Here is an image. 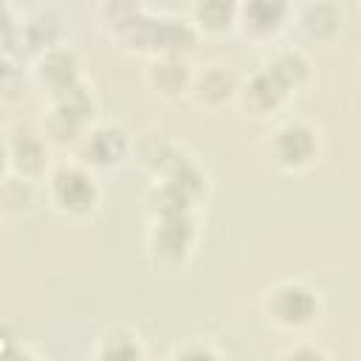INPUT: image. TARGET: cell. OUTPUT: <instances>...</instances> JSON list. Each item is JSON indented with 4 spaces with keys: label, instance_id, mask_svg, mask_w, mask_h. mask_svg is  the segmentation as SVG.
<instances>
[{
    "label": "cell",
    "instance_id": "10",
    "mask_svg": "<svg viewBox=\"0 0 361 361\" xmlns=\"http://www.w3.org/2000/svg\"><path fill=\"white\" fill-rule=\"evenodd\" d=\"M290 14V6L282 0H248L237 6V28L251 42H274L285 31Z\"/></svg>",
    "mask_w": 361,
    "mask_h": 361
},
{
    "label": "cell",
    "instance_id": "9",
    "mask_svg": "<svg viewBox=\"0 0 361 361\" xmlns=\"http://www.w3.org/2000/svg\"><path fill=\"white\" fill-rule=\"evenodd\" d=\"M288 99L290 93L274 79V73L265 65H259L248 76L240 79V90L234 102H240V107L254 118H271L274 113L285 107Z\"/></svg>",
    "mask_w": 361,
    "mask_h": 361
},
{
    "label": "cell",
    "instance_id": "25",
    "mask_svg": "<svg viewBox=\"0 0 361 361\" xmlns=\"http://www.w3.org/2000/svg\"><path fill=\"white\" fill-rule=\"evenodd\" d=\"M0 361H45L39 353H34V350H28V347H23V344H17L8 355H3Z\"/></svg>",
    "mask_w": 361,
    "mask_h": 361
},
{
    "label": "cell",
    "instance_id": "14",
    "mask_svg": "<svg viewBox=\"0 0 361 361\" xmlns=\"http://www.w3.org/2000/svg\"><path fill=\"white\" fill-rule=\"evenodd\" d=\"M183 152L186 149L180 144H175L172 138H166L164 133H155V130H147L133 138V158L141 164V169L147 175H152V180L164 178L180 161Z\"/></svg>",
    "mask_w": 361,
    "mask_h": 361
},
{
    "label": "cell",
    "instance_id": "23",
    "mask_svg": "<svg viewBox=\"0 0 361 361\" xmlns=\"http://www.w3.org/2000/svg\"><path fill=\"white\" fill-rule=\"evenodd\" d=\"M17 34H20V17H17V11L8 3H0V54L14 56Z\"/></svg>",
    "mask_w": 361,
    "mask_h": 361
},
{
    "label": "cell",
    "instance_id": "18",
    "mask_svg": "<svg viewBox=\"0 0 361 361\" xmlns=\"http://www.w3.org/2000/svg\"><path fill=\"white\" fill-rule=\"evenodd\" d=\"M189 20L197 34H212V37L226 34V31L237 28V3H226V0L195 3Z\"/></svg>",
    "mask_w": 361,
    "mask_h": 361
},
{
    "label": "cell",
    "instance_id": "24",
    "mask_svg": "<svg viewBox=\"0 0 361 361\" xmlns=\"http://www.w3.org/2000/svg\"><path fill=\"white\" fill-rule=\"evenodd\" d=\"M276 361H330V355L324 347H319L313 341H296V344L285 347Z\"/></svg>",
    "mask_w": 361,
    "mask_h": 361
},
{
    "label": "cell",
    "instance_id": "27",
    "mask_svg": "<svg viewBox=\"0 0 361 361\" xmlns=\"http://www.w3.org/2000/svg\"><path fill=\"white\" fill-rule=\"evenodd\" d=\"M8 175V161H6V135L0 133V180Z\"/></svg>",
    "mask_w": 361,
    "mask_h": 361
},
{
    "label": "cell",
    "instance_id": "2",
    "mask_svg": "<svg viewBox=\"0 0 361 361\" xmlns=\"http://www.w3.org/2000/svg\"><path fill=\"white\" fill-rule=\"evenodd\" d=\"M322 293L302 279H279L262 290V316L285 333H302L322 319Z\"/></svg>",
    "mask_w": 361,
    "mask_h": 361
},
{
    "label": "cell",
    "instance_id": "13",
    "mask_svg": "<svg viewBox=\"0 0 361 361\" xmlns=\"http://www.w3.org/2000/svg\"><path fill=\"white\" fill-rule=\"evenodd\" d=\"M240 79H243V76H240L231 65L212 62V65H203L200 71H195L192 85H189V96H192L200 107L217 110V107H223V104H228V102L237 99Z\"/></svg>",
    "mask_w": 361,
    "mask_h": 361
},
{
    "label": "cell",
    "instance_id": "5",
    "mask_svg": "<svg viewBox=\"0 0 361 361\" xmlns=\"http://www.w3.org/2000/svg\"><path fill=\"white\" fill-rule=\"evenodd\" d=\"M265 155L279 172H305L322 155V133L305 118H285L268 133Z\"/></svg>",
    "mask_w": 361,
    "mask_h": 361
},
{
    "label": "cell",
    "instance_id": "15",
    "mask_svg": "<svg viewBox=\"0 0 361 361\" xmlns=\"http://www.w3.org/2000/svg\"><path fill=\"white\" fill-rule=\"evenodd\" d=\"M90 361H147V347L130 324H110L99 333Z\"/></svg>",
    "mask_w": 361,
    "mask_h": 361
},
{
    "label": "cell",
    "instance_id": "21",
    "mask_svg": "<svg viewBox=\"0 0 361 361\" xmlns=\"http://www.w3.org/2000/svg\"><path fill=\"white\" fill-rule=\"evenodd\" d=\"M166 361H226V355L203 336H189L178 341Z\"/></svg>",
    "mask_w": 361,
    "mask_h": 361
},
{
    "label": "cell",
    "instance_id": "7",
    "mask_svg": "<svg viewBox=\"0 0 361 361\" xmlns=\"http://www.w3.org/2000/svg\"><path fill=\"white\" fill-rule=\"evenodd\" d=\"M31 79L34 85L51 99L68 93L71 87H76L79 82H85V73H82V59L79 54L65 42V45H56L39 56H34L31 62Z\"/></svg>",
    "mask_w": 361,
    "mask_h": 361
},
{
    "label": "cell",
    "instance_id": "1",
    "mask_svg": "<svg viewBox=\"0 0 361 361\" xmlns=\"http://www.w3.org/2000/svg\"><path fill=\"white\" fill-rule=\"evenodd\" d=\"M45 197L54 212L68 220H87L102 203V186L96 175L79 161L51 164L45 175Z\"/></svg>",
    "mask_w": 361,
    "mask_h": 361
},
{
    "label": "cell",
    "instance_id": "19",
    "mask_svg": "<svg viewBox=\"0 0 361 361\" xmlns=\"http://www.w3.org/2000/svg\"><path fill=\"white\" fill-rule=\"evenodd\" d=\"M37 189L31 180H23L17 175H6L0 180V214L3 217H23L34 209Z\"/></svg>",
    "mask_w": 361,
    "mask_h": 361
},
{
    "label": "cell",
    "instance_id": "6",
    "mask_svg": "<svg viewBox=\"0 0 361 361\" xmlns=\"http://www.w3.org/2000/svg\"><path fill=\"white\" fill-rule=\"evenodd\" d=\"M133 158V135L116 121H93L73 147V161L96 169H116Z\"/></svg>",
    "mask_w": 361,
    "mask_h": 361
},
{
    "label": "cell",
    "instance_id": "8",
    "mask_svg": "<svg viewBox=\"0 0 361 361\" xmlns=\"http://www.w3.org/2000/svg\"><path fill=\"white\" fill-rule=\"evenodd\" d=\"M6 161L8 175H17L23 180H39L51 169V149L42 133L31 127H14L6 133Z\"/></svg>",
    "mask_w": 361,
    "mask_h": 361
},
{
    "label": "cell",
    "instance_id": "26",
    "mask_svg": "<svg viewBox=\"0 0 361 361\" xmlns=\"http://www.w3.org/2000/svg\"><path fill=\"white\" fill-rule=\"evenodd\" d=\"M14 347H17V338H14V333H11L6 324H0V358H3V355H8Z\"/></svg>",
    "mask_w": 361,
    "mask_h": 361
},
{
    "label": "cell",
    "instance_id": "16",
    "mask_svg": "<svg viewBox=\"0 0 361 361\" xmlns=\"http://www.w3.org/2000/svg\"><path fill=\"white\" fill-rule=\"evenodd\" d=\"M262 65L274 73V79L290 96L305 90L310 85V79H313V62L302 48H274Z\"/></svg>",
    "mask_w": 361,
    "mask_h": 361
},
{
    "label": "cell",
    "instance_id": "4",
    "mask_svg": "<svg viewBox=\"0 0 361 361\" xmlns=\"http://www.w3.org/2000/svg\"><path fill=\"white\" fill-rule=\"evenodd\" d=\"M96 121V96L87 82H79L68 93L48 102L42 135L48 144L56 147H76V141L85 135V130Z\"/></svg>",
    "mask_w": 361,
    "mask_h": 361
},
{
    "label": "cell",
    "instance_id": "3",
    "mask_svg": "<svg viewBox=\"0 0 361 361\" xmlns=\"http://www.w3.org/2000/svg\"><path fill=\"white\" fill-rule=\"evenodd\" d=\"M197 237H200L197 212L149 217L147 257L161 271H178L192 259V254L197 248Z\"/></svg>",
    "mask_w": 361,
    "mask_h": 361
},
{
    "label": "cell",
    "instance_id": "11",
    "mask_svg": "<svg viewBox=\"0 0 361 361\" xmlns=\"http://www.w3.org/2000/svg\"><path fill=\"white\" fill-rule=\"evenodd\" d=\"M56 45H65V20L56 8L39 6L20 17V34H17V48L39 56Z\"/></svg>",
    "mask_w": 361,
    "mask_h": 361
},
{
    "label": "cell",
    "instance_id": "22",
    "mask_svg": "<svg viewBox=\"0 0 361 361\" xmlns=\"http://www.w3.org/2000/svg\"><path fill=\"white\" fill-rule=\"evenodd\" d=\"M23 96V71L14 56L0 54V102H14Z\"/></svg>",
    "mask_w": 361,
    "mask_h": 361
},
{
    "label": "cell",
    "instance_id": "20",
    "mask_svg": "<svg viewBox=\"0 0 361 361\" xmlns=\"http://www.w3.org/2000/svg\"><path fill=\"white\" fill-rule=\"evenodd\" d=\"M141 8L144 6H138V3H102L99 8H96V17H99V25L110 34V37H121L133 23H135V17L141 14Z\"/></svg>",
    "mask_w": 361,
    "mask_h": 361
},
{
    "label": "cell",
    "instance_id": "12",
    "mask_svg": "<svg viewBox=\"0 0 361 361\" xmlns=\"http://www.w3.org/2000/svg\"><path fill=\"white\" fill-rule=\"evenodd\" d=\"M195 68L189 65L186 56H175V54H161V56H149L147 68H144V82L147 87L166 102H175L180 96H189V85H192Z\"/></svg>",
    "mask_w": 361,
    "mask_h": 361
},
{
    "label": "cell",
    "instance_id": "17",
    "mask_svg": "<svg viewBox=\"0 0 361 361\" xmlns=\"http://www.w3.org/2000/svg\"><path fill=\"white\" fill-rule=\"evenodd\" d=\"M296 25L302 28V34L310 42L330 45L338 39L344 20H341V8L336 3H307L296 11Z\"/></svg>",
    "mask_w": 361,
    "mask_h": 361
}]
</instances>
